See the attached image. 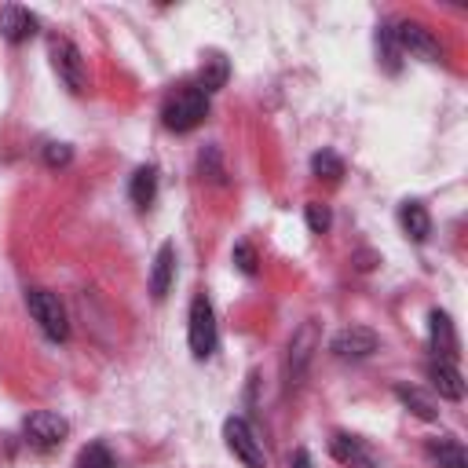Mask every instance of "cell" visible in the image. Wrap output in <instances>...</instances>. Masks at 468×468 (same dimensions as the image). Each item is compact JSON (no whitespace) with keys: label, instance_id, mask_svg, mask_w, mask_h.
<instances>
[{"label":"cell","instance_id":"cell-11","mask_svg":"<svg viewBox=\"0 0 468 468\" xmlns=\"http://www.w3.org/2000/svg\"><path fill=\"white\" fill-rule=\"evenodd\" d=\"M428 340H432L436 359L454 363V356H457V333H454V322H450L446 311H432L428 315Z\"/></svg>","mask_w":468,"mask_h":468},{"label":"cell","instance_id":"cell-23","mask_svg":"<svg viewBox=\"0 0 468 468\" xmlns=\"http://www.w3.org/2000/svg\"><path fill=\"white\" fill-rule=\"evenodd\" d=\"M304 220H308L311 234H326V230H329V209H326L322 202H308V205H304Z\"/></svg>","mask_w":468,"mask_h":468},{"label":"cell","instance_id":"cell-17","mask_svg":"<svg viewBox=\"0 0 468 468\" xmlns=\"http://www.w3.org/2000/svg\"><path fill=\"white\" fill-rule=\"evenodd\" d=\"M395 399L410 410L414 418H421V421H436L439 418V410H436V399L432 395H425L421 388H410V384H395Z\"/></svg>","mask_w":468,"mask_h":468},{"label":"cell","instance_id":"cell-20","mask_svg":"<svg viewBox=\"0 0 468 468\" xmlns=\"http://www.w3.org/2000/svg\"><path fill=\"white\" fill-rule=\"evenodd\" d=\"M311 172L319 176V180H340V176H344V161L333 150H319L311 158Z\"/></svg>","mask_w":468,"mask_h":468},{"label":"cell","instance_id":"cell-15","mask_svg":"<svg viewBox=\"0 0 468 468\" xmlns=\"http://www.w3.org/2000/svg\"><path fill=\"white\" fill-rule=\"evenodd\" d=\"M399 223L414 242H425L432 234V216H428V209L421 202H402L399 205Z\"/></svg>","mask_w":468,"mask_h":468},{"label":"cell","instance_id":"cell-14","mask_svg":"<svg viewBox=\"0 0 468 468\" xmlns=\"http://www.w3.org/2000/svg\"><path fill=\"white\" fill-rule=\"evenodd\" d=\"M329 450H333V457L340 461V464H351V468H377V461H374V454L356 439V436H344V432H337L333 439H329Z\"/></svg>","mask_w":468,"mask_h":468},{"label":"cell","instance_id":"cell-1","mask_svg":"<svg viewBox=\"0 0 468 468\" xmlns=\"http://www.w3.org/2000/svg\"><path fill=\"white\" fill-rule=\"evenodd\" d=\"M205 113H209V95L198 85H191L184 92H176L161 106V125L168 132H191V129H198L205 122Z\"/></svg>","mask_w":468,"mask_h":468},{"label":"cell","instance_id":"cell-6","mask_svg":"<svg viewBox=\"0 0 468 468\" xmlns=\"http://www.w3.org/2000/svg\"><path fill=\"white\" fill-rule=\"evenodd\" d=\"M223 439H227V450L238 457L246 468H267V454H264V443L256 439V432L249 428V421L242 418H227L223 425Z\"/></svg>","mask_w":468,"mask_h":468},{"label":"cell","instance_id":"cell-16","mask_svg":"<svg viewBox=\"0 0 468 468\" xmlns=\"http://www.w3.org/2000/svg\"><path fill=\"white\" fill-rule=\"evenodd\" d=\"M425 450H428V457H432L439 468H468V454H464V446H461L457 439H450V436H443V439H428Z\"/></svg>","mask_w":468,"mask_h":468},{"label":"cell","instance_id":"cell-21","mask_svg":"<svg viewBox=\"0 0 468 468\" xmlns=\"http://www.w3.org/2000/svg\"><path fill=\"white\" fill-rule=\"evenodd\" d=\"M377 48H381V58H384V67L395 74L399 70V44H395V33H392V22H384L381 30H377Z\"/></svg>","mask_w":468,"mask_h":468},{"label":"cell","instance_id":"cell-13","mask_svg":"<svg viewBox=\"0 0 468 468\" xmlns=\"http://www.w3.org/2000/svg\"><path fill=\"white\" fill-rule=\"evenodd\" d=\"M172 278H176V246L165 242L154 256V271H150V297L154 301H165L168 289H172Z\"/></svg>","mask_w":468,"mask_h":468},{"label":"cell","instance_id":"cell-2","mask_svg":"<svg viewBox=\"0 0 468 468\" xmlns=\"http://www.w3.org/2000/svg\"><path fill=\"white\" fill-rule=\"evenodd\" d=\"M187 340H191V356L194 359H209L216 344H220V329H216V311L205 292L191 301V315H187Z\"/></svg>","mask_w":468,"mask_h":468},{"label":"cell","instance_id":"cell-5","mask_svg":"<svg viewBox=\"0 0 468 468\" xmlns=\"http://www.w3.org/2000/svg\"><path fill=\"white\" fill-rule=\"evenodd\" d=\"M392 33H395L399 51H406V55H418V58H425V63H439V58H443L439 37L428 26H421V22L399 19V22H392Z\"/></svg>","mask_w":468,"mask_h":468},{"label":"cell","instance_id":"cell-3","mask_svg":"<svg viewBox=\"0 0 468 468\" xmlns=\"http://www.w3.org/2000/svg\"><path fill=\"white\" fill-rule=\"evenodd\" d=\"M26 308L33 315V322L40 326V333L48 340H67L70 337V319H67V308L63 301L55 297L48 289H30L26 292Z\"/></svg>","mask_w":468,"mask_h":468},{"label":"cell","instance_id":"cell-26","mask_svg":"<svg viewBox=\"0 0 468 468\" xmlns=\"http://www.w3.org/2000/svg\"><path fill=\"white\" fill-rule=\"evenodd\" d=\"M198 165H202V172H209V180L223 184V165H220L216 147H205V150H202V158H198Z\"/></svg>","mask_w":468,"mask_h":468},{"label":"cell","instance_id":"cell-19","mask_svg":"<svg viewBox=\"0 0 468 468\" xmlns=\"http://www.w3.org/2000/svg\"><path fill=\"white\" fill-rule=\"evenodd\" d=\"M227 74H230L227 58H223V55H209L205 63H202V74H198V88H202L205 95H212V92H220V88L227 85Z\"/></svg>","mask_w":468,"mask_h":468},{"label":"cell","instance_id":"cell-24","mask_svg":"<svg viewBox=\"0 0 468 468\" xmlns=\"http://www.w3.org/2000/svg\"><path fill=\"white\" fill-rule=\"evenodd\" d=\"M74 161V150L67 147V143H48L44 147V165L48 168H63V165H70Z\"/></svg>","mask_w":468,"mask_h":468},{"label":"cell","instance_id":"cell-12","mask_svg":"<svg viewBox=\"0 0 468 468\" xmlns=\"http://www.w3.org/2000/svg\"><path fill=\"white\" fill-rule=\"evenodd\" d=\"M428 381H432V388H436L443 399H450V402H461V399H464V381H461V370H457L454 363L432 359V363H428Z\"/></svg>","mask_w":468,"mask_h":468},{"label":"cell","instance_id":"cell-4","mask_svg":"<svg viewBox=\"0 0 468 468\" xmlns=\"http://www.w3.org/2000/svg\"><path fill=\"white\" fill-rule=\"evenodd\" d=\"M51 67H55L58 81H63L74 95H81L88 88V67H85V55L74 40H67V37L51 40Z\"/></svg>","mask_w":468,"mask_h":468},{"label":"cell","instance_id":"cell-8","mask_svg":"<svg viewBox=\"0 0 468 468\" xmlns=\"http://www.w3.org/2000/svg\"><path fill=\"white\" fill-rule=\"evenodd\" d=\"M329 351L337 359H351V363H359V359H370L381 351V337L366 326H347L340 329L333 340H329Z\"/></svg>","mask_w":468,"mask_h":468},{"label":"cell","instance_id":"cell-27","mask_svg":"<svg viewBox=\"0 0 468 468\" xmlns=\"http://www.w3.org/2000/svg\"><path fill=\"white\" fill-rule=\"evenodd\" d=\"M289 468H311V454L297 450V454H292V461H289Z\"/></svg>","mask_w":468,"mask_h":468},{"label":"cell","instance_id":"cell-18","mask_svg":"<svg viewBox=\"0 0 468 468\" xmlns=\"http://www.w3.org/2000/svg\"><path fill=\"white\" fill-rule=\"evenodd\" d=\"M129 198H132L140 209H147V205L158 198V168H154V165H143V168H136L132 184H129Z\"/></svg>","mask_w":468,"mask_h":468},{"label":"cell","instance_id":"cell-25","mask_svg":"<svg viewBox=\"0 0 468 468\" xmlns=\"http://www.w3.org/2000/svg\"><path fill=\"white\" fill-rule=\"evenodd\" d=\"M234 264H238L242 274H256V249L249 242H238L234 246Z\"/></svg>","mask_w":468,"mask_h":468},{"label":"cell","instance_id":"cell-9","mask_svg":"<svg viewBox=\"0 0 468 468\" xmlns=\"http://www.w3.org/2000/svg\"><path fill=\"white\" fill-rule=\"evenodd\" d=\"M315 347H319V326L315 322H304L297 333H292L289 340V356H285V374H289V384H301L311 356H315Z\"/></svg>","mask_w":468,"mask_h":468},{"label":"cell","instance_id":"cell-10","mask_svg":"<svg viewBox=\"0 0 468 468\" xmlns=\"http://www.w3.org/2000/svg\"><path fill=\"white\" fill-rule=\"evenodd\" d=\"M37 15L19 8V4H8V8H0V37H4L8 44H26L33 33H37Z\"/></svg>","mask_w":468,"mask_h":468},{"label":"cell","instance_id":"cell-7","mask_svg":"<svg viewBox=\"0 0 468 468\" xmlns=\"http://www.w3.org/2000/svg\"><path fill=\"white\" fill-rule=\"evenodd\" d=\"M22 432H26V443L33 450H55L58 443L70 436V425H67V418L51 414V410H37V414L26 418Z\"/></svg>","mask_w":468,"mask_h":468},{"label":"cell","instance_id":"cell-22","mask_svg":"<svg viewBox=\"0 0 468 468\" xmlns=\"http://www.w3.org/2000/svg\"><path fill=\"white\" fill-rule=\"evenodd\" d=\"M77 468H117V464H113V454L103 443H88L77 454Z\"/></svg>","mask_w":468,"mask_h":468}]
</instances>
